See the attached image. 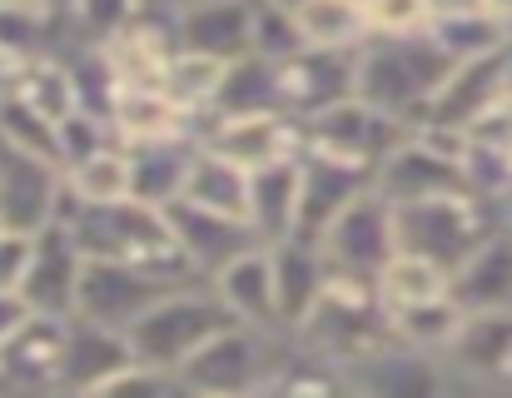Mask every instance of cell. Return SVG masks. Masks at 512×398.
I'll use <instances>...</instances> for the list:
<instances>
[{"mask_svg":"<svg viewBox=\"0 0 512 398\" xmlns=\"http://www.w3.org/2000/svg\"><path fill=\"white\" fill-rule=\"evenodd\" d=\"M453 70L458 60L433 40V30L403 40H368L358 50V100L418 130Z\"/></svg>","mask_w":512,"mask_h":398,"instance_id":"cell-1","label":"cell"},{"mask_svg":"<svg viewBox=\"0 0 512 398\" xmlns=\"http://www.w3.org/2000/svg\"><path fill=\"white\" fill-rule=\"evenodd\" d=\"M70 229H75V244H80L85 264L115 259V264H135V269H150V274H165V279H184V284L199 279L189 269L179 239H174L170 214L155 209V204L130 199V204H115V209H80V219Z\"/></svg>","mask_w":512,"mask_h":398,"instance_id":"cell-2","label":"cell"},{"mask_svg":"<svg viewBox=\"0 0 512 398\" xmlns=\"http://www.w3.org/2000/svg\"><path fill=\"white\" fill-rule=\"evenodd\" d=\"M508 219H512L508 204L483 199V195H473V190L423 199V204H403L398 209V249L403 254H418V259H433V264H443L453 274Z\"/></svg>","mask_w":512,"mask_h":398,"instance_id":"cell-3","label":"cell"},{"mask_svg":"<svg viewBox=\"0 0 512 398\" xmlns=\"http://www.w3.org/2000/svg\"><path fill=\"white\" fill-rule=\"evenodd\" d=\"M229 324H234V314L219 304V294L209 289V279L179 284L165 304H155V309L130 329L135 364L165 369V374L179 379V369H184L209 339H219Z\"/></svg>","mask_w":512,"mask_h":398,"instance_id":"cell-4","label":"cell"},{"mask_svg":"<svg viewBox=\"0 0 512 398\" xmlns=\"http://www.w3.org/2000/svg\"><path fill=\"white\" fill-rule=\"evenodd\" d=\"M289 339L284 334H264L249 324H229L219 339H209L184 369L179 384L184 394H234V398H254L259 384L274 374V364L284 359Z\"/></svg>","mask_w":512,"mask_h":398,"instance_id":"cell-5","label":"cell"},{"mask_svg":"<svg viewBox=\"0 0 512 398\" xmlns=\"http://www.w3.org/2000/svg\"><path fill=\"white\" fill-rule=\"evenodd\" d=\"M413 130L383 110H373L368 100H343L329 105L324 115L304 120V155H324V160H339L353 170H368L378 175V165L408 140Z\"/></svg>","mask_w":512,"mask_h":398,"instance_id":"cell-6","label":"cell"},{"mask_svg":"<svg viewBox=\"0 0 512 398\" xmlns=\"http://www.w3.org/2000/svg\"><path fill=\"white\" fill-rule=\"evenodd\" d=\"M319 254H324L329 274L378 284V274H383L388 259L398 254V209L378 195V190H363V195L329 224V234L319 239Z\"/></svg>","mask_w":512,"mask_h":398,"instance_id":"cell-7","label":"cell"},{"mask_svg":"<svg viewBox=\"0 0 512 398\" xmlns=\"http://www.w3.org/2000/svg\"><path fill=\"white\" fill-rule=\"evenodd\" d=\"M179 284L184 279H165V274H150V269H135V264H115V259H95V264H85L75 319H90V324L130 334L155 304L170 299Z\"/></svg>","mask_w":512,"mask_h":398,"instance_id":"cell-8","label":"cell"},{"mask_svg":"<svg viewBox=\"0 0 512 398\" xmlns=\"http://www.w3.org/2000/svg\"><path fill=\"white\" fill-rule=\"evenodd\" d=\"M199 145L239 170H269V165H289L304 155V120L284 115V110H254V115H214L199 130Z\"/></svg>","mask_w":512,"mask_h":398,"instance_id":"cell-9","label":"cell"},{"mask_svg":"<svg viewBox=\"0 0 512 398\" xmlns=\"http://www.w3.org/2000/svg\"><path fill=\"white\" fill-rule=\"evenodd\" d=\"M503 105H512V40L493 55H478V60H463L448 85L438 90V100L428 105L423 125L428 130H458V135H473L488 115H498ZM418 125V130H423Z\"/></svg>","mask_w":512,"mask_h":398,"instance_id":"cell-10","label":"cell"},{"mask_svg":"<svg viewBox=\"0 0 512 398\" xmlns=\"http://www.w3.org/2000/svg\"><path fill=\"white\" fill-rule=\"evenodd\" d=\"M65 204V170L30 150L0 140V224L15 234H40L60 224Z\"/></svg>","mask_w":512,"mask_h":398,"instance_id":"cell-11","label":"cell"},{"mask_svg":"<svg viewBox=\"0 0 512 398\" xmlns=\"http://www.w3.org/2000/svg\"><path fill=\"white\" fill-rule=\"evenodd\" d=\"M279 80V110L294 120H314L329 105L358 95V55L348 50H299L284 65H274Z\"/></svg>","mask_w":512,"mask_h":398,"instance_id":"cell-12","label":"cell"},{"mask_svg":"<svg viewBox=\"0 0 512 398\" xmlns=\"http://www.w3.org/2000/svg\"><path fill=\"white\" fill-rule=\"evenodd\" d=\"M70 354V319L30 314L15 339L0 349V389L5 394H60Z\"/></svg>","mask_w":512,"mask_h":398,"instance_id":"cell-13","label":"cell"},{"mask_svg":"<svg viewBox=\"0 0 512 398\" xmlns=\"http://www.w3.org/2000/svg\"><path fill=\"white\" fill-rule=\"evenodd\" d=\"M80 279H85V254L75 244L70 224H50L35 234V254H30V274H25V309L45 314V319H75L80 304Z\"/></svg>","mask_w":512,"mask_h":398,"instance_id":"cell-14","label":"cell"},{"mask_svg":"<svg viewBox=\"0 0 512 398\" xmlns=\"http://www.w3.org/2000/svg\"><path fill=\"white\" fill-rule=\"evenodd\" d=\"M358 398H458L463 379L448 364V354H418V349H383L378 359L358 364L353 374Z\"/></svg>","mask_w":512,"mask_h":398,"instance_id":"cell-15","label":"cell"},{"mask_svg":"<svg viewBox=\"0 0 512 398\" xmlns=\"http://www.w3.org/2000/svg\"><path fill=\"white\" fill-rule=\"evenodd\" d=\"M179 50L239 65L254 55V0H199L174 10Z\"/></svg>","mask_w":512,"mask_h":398,"instance_id":"cell-16","label":"cell"},{"mask_svg":"<svg viewBox=\"0 0 512 398\" xmlns=\"http://www.w3.org/2000/svg\"><path fill=\"white\" fill-rule=\"evenodd\" d=\"M165 214H170L174 239H179V249H184V259H189V269H194L199 279H214L224 264H234L239 254H249V249L259 244L244 219L199 209V204H189V199H174Z\"/></svg>","mask_w":512,"mask_h":398,"instance_id":"cell-17","label":"cell"},{"mask_svg":"<svg viewBox=\"0 0 512 398\" xmlns=\"http://www.w3.org/2000/svg\"><path fill=\"white\" fill-rule=\"evenodd\" d=\"M209 289H214L219 304L234 314V324H249V329H264V334H284L269 244H254V249L239 254L234 264H224V269L209 279ZM284 339H289V334H284Z\"/></svg>","mask_w":512,"mask_h":398,"instance_id":"cell-18","label":"cell"},{"mask_svg":"<svg viewBox=\"0 0 512 398\" xmlns=\"http://www.w3.org/2000/svg\"><path fill=\"white\" fill-rule=\"evenodd\" d=\"M105 65L115 70L120 90H165V70L179 55L174 15H140L125 35H115L105 50Z\"/></svg>","mask_w":512,"mask_h":398,"instance_id":"cell-19","label":"cell"},{"mask_svg":"<svg viewBox=\"0 0 512 398\" xmlns=\"http://www.w3.org/2000/svg\"><path fill=\"white\" fill-rule=\"evenodd\" d=\"M453 304L463 314H512V219L453 269Z\"/></svg>","mask_w":512,"mask_h":398,"instance_id":"cell-20","label":"cell"},{"mask_svg":"<svg viewBox=\"0 0 512 398\" xmlns=\"http://www.w3.org/2000/svg\"><path fill=\"white\" fill-rule=\"evenodd\" d=\"M274 254V289H279V324L284 334L294 339L309 314L319 309L324 289H329V264L319 254V244L309 239H284V244H269Z\"/></svg>","mask_w":512,"mask_h":398,"instance_id":"cell-21","label":"cell"},{"mask_svg":"<svg viewBox=\"0 0 512 398\" xmlns=\"http://www.w3.org/2000/svg\"><path fill=\"white\" fill-rule=\"evenodd\" d=\"M299 165H304L299 239L319 244L343 209L363 195V190H373V175H368V170H353V165H339V160H324V155H299Z\"/></svg>","mask_w":512,"mask_h":398,"instance_id":"cell-22","label":"cell"},{"mask_svg":"<svg viewBox=\"0 0 512 398\" xmlns=\"http://www.w3.org/2000/svg\"><path fill=\"white\" fill-rule=\"evenodd\" d=\"M110 130L125 150H145V145H165V140H199V125L165 90H120L115 110H110Z\"/></svg>","mask_w":512,"mask_h":398,"instance_id":"cell-23","label":"cell"},{"mask_svg":"<svg viewBox=\"0 0 512 398\" xmlns=\"http://www.w3.org/2000/svg\"><path fill=\"white\" fill-rule=\"evenodd\" d=\"M299 204H304V165H269L249 175V229L259 244L299 239Z\"/></svg>","mask_w":512,"mask_h":398,"instance_id":"cell-24","label":"cell"},{"mask_svg":"<svg viewBox=\"0 0 512 398\" xmlns=\"http://www.w3.org/2000/svg\"><path fill=\"white\" fill-rule=\"evenodd\" d=\"M130 364H135L130 334L105 329V324H90V319H70V354H65V384H60V394L65 398L90 394L95 384L115 379Z\"/></svg>","mask_w":512,"mask_h":398,"instance_id":"cell-25","label":"cell"},{"mask_svg":"<svg viewBox=\"0 0 512 398\" xmlns=\"http://www.w3.org/2000/svg\"><path fill=\"white\" fill-rule=\"evenodd\" d=\"M508 359H512V314H468V324H463V334H458L448 364H453L463 379L498 389Z\"/></svg>","mask_w":512,"mask_h":398,"instance_id":"cell-26","label":"cell"},{"mask_svg":"<svg viewBox=\"0 0 512 398\" xmlns=\"http://www.w3.org/2000/svg\"><path fill=\"white\" fill-rule=\"evenodd\" d=\"M254 398H358V389H353L348 369L319 359V354H309V349H299V344L289 339L284 359L274 364V374L259 384Z\"/></svg>","mask_w":512,"mask_h":398,"instance_id":"cell-27","label":"cell"},{"mask_svg":"<svg viewBox=\"0 0 512 398\" xmlns=\"http://www.w3.org/2000/svg\"><path fill=\"white\" fill-rule=\"evenodd\" d=\"M15 95H20L40 120H50L55 130H60L70 115L85 110V100H80V80H75V65H70L65 55H40V60L20 65V75H15Z\"/></svg>","mask_w":512,"mask_h":398,"instance_id":"cell-28","label":"cell"},{"mask_svg":"<svg viewBox=\"0 0 512 398\" xmlns=\"http://www.w3.org/2000/svg\"><path fill=\"white\" fill-rule=\"evenodd\" d=\"M453 294V274L433 259H418V254H393L388 269L378 274V304L388 319L408 314V309H423V304H438Z\"/></svg>","mask_w":512,"mask_h":398,"instance_id":"cell-29","label":"cell"},{"mask_svg":"<svg viewBox=\"0 0 512 398\" xmlns=\"http://www.w3.org/2000/svg\"><path fill=\"white\" fill-rule=\"evenodd\" d=\"M294 25H299L304 50H348V55H358L373 40L363 0H299Z\"/></svg>","mask_w":512,"mask_h":398,"instance_id":"cell-30","label":"cell"},{"mask_svg":"<svg viewBox=\"0 0 512 398\" xmlns=\"http://www.w3.org/2000/svg\"><path fill=\"white\" fill-rule=\"evenodd\" d=\"M194 155H199V140H165V145L130 150V160H135V199L155 204V209H170L174 199H184L189 175H194Z\"/></svg>","mask_w":512,"mask_h":398,"instance_id":"cell-31","label":"cell"},{"mask_svg":"<svg viewBox=\"0 0 512 398\" xmlns=\"http://www.w3.org/2000/svg\"><path fill=\"white\" fill-rule=\"evenodd\" d=\"M224 80H229V65L224 60H209V55H194V50H179L165 70V95L174 105L204 130V120L219 110V95H224Z\"/></svg>","mask_w":512,"mask_h":398,"instance_id":"cell-32","label":"cell"},{"mask_svg":"<svg viewBox=\"0 0 512 398\" xmlns=\"http://www.w3.org/2000/svg\"><path fill=\"white\" fill-rule=\"evenodd\" d=\"M70 190L80 195L85 209H115V204H130L135 199V160L125 145H110L100 155H90L85 165L65 170Z\"/></svg>","mask_w":512,"mask_h":398,"instance_id":"cell-33","label":"cell"},{"mask_svg":"<svg viewBox=\"0 0 512 398\" xmlns=\"http://www.w3.org/2000/svg\"><path fill=\"white\" fill-rule=\"evenodd\" d=\"M184 199L199 204V209H214V214H229V219L249 224V170H239V165H229V160H219V155H209L199 145Z\"/></svg>","mask_w":512,"mask_h":398,"instance_id":"cell-34","label":"cell"},{"mask_svg":"<svg viewBox=\"0 0 512 398\" xmlns=\"http://www.w3.org/2000/svg\"><path fill=\"white\" fill-rule=\"evenodd\" d=\"M388 324H393V339H398L403 349H418V354H453V344H458L468 314H463V309L453 304V294H448V299L423 304V309H408V314H398V319H388Z\"/></svg>","mask_w":512,"mask_h":398,"instance_id":"cell-35","label":"cell"},{"mask_svg":"<svg viewBox=\"0 0 512 398\" xmlns=\"http://www.w3.org/2000/svg\"><path fill=\"white\" fill-rule=\"evenodd\" d=\"M433 40L463 65V60H478V55L503 50L508 45V30L488 10H453V15H438L433 20Z\"/></svg>","mask_w":512,"mask_h":398,"instance_id":"cell-36","label":"cell"},{"mask_svg":"<svg viewBox=\"0 0 512 398\" xmlns=\"http://www.w3.org/2000/svg\"><path fill=\"white\" fill-rule=\"evenodd\" d=\"M254 110H279L274 65L259 60V55L229 65V80H224V95H219V110H214V115H254ZM214 115H209V120H214Z\"/></svg>","mask_w":512,"mask_h":398,"instance_id":"cell-37","label":"cell"},{"mask_svg":"<svg viewBox=\"0 0 512 398\" xmlns=\"http://www.w3.org/2000/svg\"><path fill=\"white\" fill-rule=\"evenodd\" d=\"M0 140L15 145V150H30V155L60 165V130H55L50 120H40L15 90L0 95ZM60 170H65V165H60Z\"/></svg>","mask_w":512,"mask_h":398,"instance_id":"cell-38","label":"cell"},{"mask_svg":"<svg viewBox=\"0 0 512 398\" xmlns=\"http://www.w3.org/2000/svg\"><path fill=\"white\" fill-rule=\"evenodd\" d=\"M299 25H294V5L279 0H254V55L269 65H284L289 55H299Z\"/></svg>","mask_w":512,"mask_h":398,"instance_id":"cell-39","label":"cell"},{"mask_svg":"<svg viewBox=\"0 0 512 398\" xmlns=\"http://www.w3.org/2000/svg\"><path fill=\"white\" fill-rule=\"evenodd\" d=\"M368 10V35L373 40H403V35H428L438 10L433 0H363Z\"/></svg>","mask_w":512,"mask_h":398,"instance_id":"cell-40","label":"cell"},{"mask_svg":"<svg viewBox=\"0 0 512 398\" xmlns=\"http://www.w3.org/2000/svg\"><path fill=\"white\" fill-rule=\"evenodd\" d=\"M110 145H120V140H115L110 120L95 115V110H80V115H70V120L60 125V165H65V170L85 165L90 155H100V150H110Z\"/></svg>","mask_w":512,"mask_h":398,"instance_id":"cell-41","label":"cell"},{"mask_svg":"<svg viewBox=\"0 0 512 398\" xmlns=\"http://www.w3.org/2000/svg\"><path fill=\"white\" fill-rule=\"evenodd\" d=\"M80 398H184V384L174 374H165V369L130 364V369H120L115 379L95 384L90 394H80Z\"/></svg>","mask_w":512,"mask_h":398,"instance_id":"cell-42","label":"cell"},{"mask_svg":"<svg viewBox=\"0 0 512 398\" xmlns=\"http://www.w3.org/2000/svg\"><path fill=\"white\" fill-rule=\"evenodd\" d=\"M30 254H35V234H0V294H20L25 274H30Z\"/></svg>","mask_w":512,"mask_h":398,"instance_id":"cell-43","label":"cell"},{"mask_svg":"<svg viewBox=\"0 0 512 398\" xmlns=\"http://www.w3.org/2000/svg\"><path fill=\"white\" fill-rule=\"evenodd\" d=\"M30 319V309H25V299L20 294H0V349L15 339V329Z\"/></svg>","mask_w":512,"mask_h":398,"instance_id":"cell-44","label":"cell"},{"mask_svg":"<svg viewBox=\"0 0 512 398\" xmlns=\"http://www.w3.org/2000/svg\"><path fill=\"white\" fill-rule=\"evenodd\" d=\"M483 10H488V15L512 35V0H483Z\"/></svg>","mask_w":512,"mask_h":398,"instance_id":"cell-45","label":"cell"},{"mask_svg":"<svg viewBox=\"0 0 512 398\" xmlns=\"http://www.w3.org/2000/svg\"><path fill=\"white\" fill-rule=\"evenodd\" d=\"M438 15H453V10H483V0H433Z\"/></svg>","mask_w":512,"mask_h":398,"instance_id":"cell-46","label":"cell"},{"mask_svg":"<svg viewBox=\"0 0 512 398\" xmlns=\"http://www.w3.org/2000/svg\"><path fill=\"white\" fill-rule=\"evenodd\" d=\"M140 10H145V15H174L179 0H140Z\"/></svg>","mask_w":512,"mask_h":398,"instance_id":"cell-47","label":"cell"},{"mask_svg":"<svg viewBox=\"0 0 512 398\" xmlns=\"http://www.w3.org/2000/svg\"><path fill=\"white\" fill-rule=\"evenodd\" d=\"M45 5H50V10H55V15H65V10H70V5H75V0H45Z\"/></svg>","mask_w":512,"mask_h":398,"instance_id":"cell-48","label":"cell"},{"mask_svg":"<svg viewBox=\"0 0 512 398\" xmlns=\"http://www.w3.org/2000/svg\"><path fill=\"white\" fill-rule=\"evenodd\" d=\"M5 398H65V394H5Z\"/></svg>","mask_w":512,"mask_h":398,"instance_id":"cell-49","label":"cell"},{"mask_svg":"<svg viewBox=\"0 0 512 398\" xmlns=\"http://www.w3.org/2000/svg\"><path fill=\"white\" fill-rule=\"evenodd\" d=\"M184 398H234V394H184Z\"/></svg>","mask_w":512,"mask_h":398,"instance_id":"cell-50","label":"cell"},{"mask_svg":"<svg viewBox=\"0 0 512 398\" xmlns=\"http://www.w3.org/2000/svg\"><path fill=\"white\" fill-rule=\"evenodd\" d=\"M279 5H299V0H279Z\"/></svg>","mask_w":512,"mask_h":398,"instance_id":"cell-51","label":"cell"},{"mask_svg":"<svg viewBox=\"0 0 512 398\" xmlns=\"http://www.w3.org/2000/svg\"><path fill=\"white\" fill-rule=\"evenodd\" d=\"M179 5H199V0H179Z\"/></svg>","mask_w":512,"mask_h":398,"instance_id":"cell-52","label":"cell"},{"mask_svg":"<svg viewBox=\"0 0 512 398\" xmlns=\"http://www.w3.org/2000/svg\"><path fill=\"white\" fill-rule=\"evenodd\" d=\"M0 234H5V224H0Z\"/></svg>","mask_w":512,"mask_h":398,"instance_id":"cell-53","label":"cell"},{"mask_svg":"<svg viewBox=\"0 0 512 398\" xmlns=\"http://www.w3.org/2000/svg\"><path fill=\"white\" fill-rule=\"evenodd\" d=\"M0 398H5V389H0Z\"/></svg>","mask_w":512,"mask_h":398,"instance_id":"cell-54","label":"cell"}]
</instances>
